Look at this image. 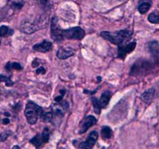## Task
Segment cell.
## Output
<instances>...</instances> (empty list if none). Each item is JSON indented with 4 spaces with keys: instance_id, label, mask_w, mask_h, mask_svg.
Listing matches in <instances>:
<instances>
[{
    "instance_id": "9c48e42d",
    "label": "cell",
    "mask_w": 159,
    "mask_h": 149,
    "mask_svg": "<svg viewBox=\"0 0 159 149\" xmlns=\"http://www.w3.org/2000/svg\"><path fill=\"white\" fill-rule=\"evenodd\" d=\"M33 49L35 51L40 53H46L52 49V43L48 40H43L40 43H37L33 47Z\"/></svg>"
},
{
    "instance_id": "30bf717a",
    "label": "cell",
    "mask_w": 159,
    "mask_h": 149,
    "mask_svg": "<svg viewBox=\"0 0 159 149\" xmlns=\"http://www.w3.org/2000/svg\"><path fill=\"white\" fill-rule=\"evenodd\" d=\"M155 88H150L141 94V98L144 102H146V103H149V102H150L151 101H152V99H154V97H155Z\"/></svg>"
},
{
    "instance_id": "3957f363",
    "label": "cell",
    "mask_w": 159,
    "mask_h": 149,
    "mask_svg": "<svg viewBox=\"0 0 159 149\" xmlns=\"http://www.w3.org/2000/svg\"><path fill=\"white\" fill-rule=\"evenodd\" d=\"M43 113V110L42 107L36 104L32 101H29L26 103V109H25V116L26 118V121L29 124L34 125L37 122L39 117L42 116Z\"/></svg>"
},
{
    "instance_id": "f1b7e54d",
    "label": "cell",
    "mask_w": 159,
    "mask_h": 149,
    "mask_svg": "<svg viewBox=\"0 0 159 149\" xmlns=\"http://www.w3.org/2000/svg\"><path fill=\"white\" fill-rule=\"evenodd\" d=\"M48 0H40V2H41L43 5H45L48 3Z\"/></svg>"
},
{
    "instance_id": "d4e9b609",
    "label": "cell",
    "mask_w": 159,
    "mask_h": 149,
    "mask_svg": "<svg viewBox=\"0 0 159 149\" xmlns=\"http://www.w3.org/2000/svg\"><path fill=\"white\" fill-rule=\"evenodd\" d=\"M23 6V4L22 2H14L12 3V8L14 9H21L22 7Z\"/></svg>"
},
{
    "instance_id": "484cf974",
    "label": "cell",
    "mask_w": 159,
    "mask_h": 149,
    "mask_svg": "<svg viewBox=\"0 0 159 149\" xmlns=\"http://www.w3.org/2000/svg\"><path fill=\"white\" fill-rule=\"evenodd\" d=\"M45 72H46V71H45L44 68H43V67H40V68H37V71H36V73L37 74H45Z\"/></svg>"
},
{
    "instance_id": "4dcf8cb0",
    "label": "cell",
    "mask_w": 159,
    "mask_h": 149,
    "mask_svg": "<svg viewBox=\"0 0 159 149\" xmlns=\"http://www.w3.org/2000/svg\"><path fill=\"white\" fill-rule=\"evenodd\" d=\"M5 115H6V116H9V113H5Z\"/></svg>"
},
{
    "instance_id": "7a4b0ae2",
    "label": "cell",
    "mask_w": 159,
    "mask_h": 149,
    "mask_svg": "<svg viewBox=\"0 0 159 149\" xmlns=\"http://www.w3.org/2000/svg\"><path fill=\"white\" fill-rule=\"evenodd\" d=\"M133 32L129 29H121L116 33H110L108 31H102L100 35L104 39L115 45H120L131 38Z\"/></svg>"
},
{
    "instance_id": "8992f818",
    "label": "cell",
    "mask_w": 159,
    "mask_h": 149,
    "mask_svg": "<svg viewBox=\"0 0 159 149\" xmlns=\"http://www.w3.org/2000/svg\"><path fill=\"white\" fill-rule=\"evenodd\" d=\"M98 138H99V133L97 131L94 130V131L91 132L89 134L88 138H87L86 141H83L79 144V148H87V149H91L92 147H94L95 144L97 141Z\"/></svg>"
},
{
    "instance_id": "5b68a950",
    "label": "cell",
    "mask_w": 159,
    "mask_h": 149,
    "mask_svg": "<svg viewBox=\"0 0 159 149\" xmlns=\"http://www.w3.org/2000/svg\"><path fill=\"white\" fill-rule=\"evenodd\" d=\"M137 43L136 41L130 42V43H127L126 45H118V50H117V56L120 59H124L127 56V54H130V53L133 52L134 50L136 48Z\"/></svg>"
},
{
    "instance_id": "ac0fdd59",
    "label": "cell",
    "mask_w": 159,
    "mask_h": 149,
    "mask_svg": "<svg viewBox=\"0 0 159 149\" xmlns=\"http://www.w3.org/2000/svg\"><path fill=\"white\" fill-rule=\"evenodd\" d=\"M148 20L151 23L153 24H158L159 23V12L158 11H154L152 13L149 14Z\"/></svg>"
},
{
    "instance_id": "52a82bcc",
    "label": "cell",
    "mask_w": 159,
    "mask_h": 149,
    "mask_svg": "<svg viewBox=\"0 0 159 149\" xmlns=\"http://www.w3.org/2000/svg\"><path fill=\"white\" fill-rule=\"evenodd\" d=\"M96 123H97V119H96L94 116L89 115V116H86V117L81 122L80 129H79V133H80V134L85 133L90 127H93V125H95Z\"/></svg>"
},
{
    "instance_id": "83f0119b",
    "label": "cell",
    "mask_w": 159,
    "mask_h": 149,
    "mask_svg": "<svg viewBox=\"0 0 159 149\" xmlns=\"http://www.w3.org/2000/svg\"><path fill=\"white\" fill-rule=\"evenodd\" d=\"M39 65V62L37 61V60H34V61L32 62V67L33 68H36Z\"/></svg>"
},
{
    "instance_id": "4316f807",
    "label": "cell",
    "mask_w": 159,
    "mask_h": 149,
    "mask_svg": "<svg viewBox=\"0 0 159 149\" xmlns=\"http://www.w3.org/2000/svg\"><path fill=\"white\" fill-rule=\"evenodd\" d=\"M9 122H10V120H9V118H4L2 120V124L4 125H7V124H9Z\"/></svg>"
},
{
    "instance_id": "6da1fadb",
    "label": "cell",
    "mask_w": 159,
    "mask_h": 149,
    "mask_svg": "<svg viewBox=\"0 0 159 149\" xmlns=\"http://www.w3.org/2000/svg\"><path fill=\"white\" fill-rule=\"evenodd\" d=\"M85 31L79 26L63 29L57 24V20L56 17H53L51 20V35L54 40L57 42L62 41L64 40H82L85 37Z\"/></svg>"
},
{
    "instance_id": "5bb4252c",
    "label": "cell",
    "mask_w": 159,
    "mask_h": 149,
    "mask_svg": "<svg viewBox=\"0 0 159 149\" xmlns=\"http://www.w3.org/2000/svg\"><path fill=\"white\" fill-rule=\"evenodd\" d=\"M52 108V113L53 114L56 115L57 116H60V117H62V116L65 115V107L63 106L61 104H54V105H52L51 106Z\"/></svg>"
},
{
    "instance_id": "7c38bea8",
    "label": "cell",
    "mask_w": 159,
    "mask_h": 149,
    "mask_svg": "<svg viewBox=\"0 0 159 149\" xmlns=\"http://www.w3.org/2000/svg\"><path fill=\"white\" fill-rule=\"evenodd\" d=\"M110 98H111V93H110V91H106L102 93L100 99H99L101 108H106V107L108 106L109 102H110Z\"/></svg>"
},
{
    "instance_id": "9a60e30c",
    "label": "cell",
    "mask_w": 159,
    "mask_h": 149,
    "mask_svg": "<svg viewBox=\"0 0 159 149\" xmlns=\"http://www.w3.org/2000/svg\"><path fill=\"white\" fill-rule=\"evenodd\" d=\"M37 26V25H32L30 23H24L20 27V30L23 33H25V34H30L37 30V28L36 27Z\"/></svg>"
},
{
    "instance_id": "1f68e13d",
    "label": "cell",
    "mask_w": 159,
    "mask_h": 149,
    "mask_svg": "<svg viewBox=\"0 0 159 149\" xmlns=\"http://www.w3.org/2000/svg\"><path fill=\"white\" fill-rule=\"evenodd\" d=\"M0 44H1V38H0Z\"/></svg>"
},
{
    "instance_id": "277c9868",
    "label": "cell",
    "mask_w": 159,
    "mask_h": 149,
    "mask_svg": "<svg viewBox=\"0 0 159 149\" xmlns=\"http://www.w3.org/2000/svg\"><path fill=\"white\" fill-rule=\"evenodd\" d=\"M50 139V130L48 127H45L43 132L36 135L30 141V143L35 146L37 148H39L43 144H47Z\"/></svg>"
},
{
    "instance_id": "d6986e66",
    "label": "cell",
    "mask_w": 159,
    "mask_h": 149,
    "mask_svg": "<svg viewBox=\"0 0 159 149\" xmlns=\"http://www.w3.org/2000/svg\"><path fill=\"white\" fill-rule=\"evenodd\" d=\"M92 103L93 105V109H94V112L96 113V114L99 115L101 113V106L99 104V99H96V97H93L92 98Z\"/></svg>"
},
{
    "instance_id": "ffe728a7",
    "label": "cell",
    "mask_w": 159,
    "mask_h": 149,
    "mask_svg": "<svg viewBox=\"0 0 159 149\" xmlns=\"http://www.w3.org/2000/svg\"><path fill=\"white\" fill-rule=\"evenodd\" d=\"M0 82H5L6 86H12L14 82L10 79V78L5 76L3 74H0Z\"/></svg>"
},
{
    "instance_id": "7402d4cb",
    "label": "cell",
    "mask_w": 159,
    "mask_h": 149,
    "mask_svg": "<svg viewBox=\"0 0 159 149\" xmlns=\"http://www.w3.org/2000/svg\"><path fill=\"white\" fill-rule=\"evenodd\" d=\"M9 31L10 30H9V29L8 26H5V25L0 26V38L5 37V36L8 35V34H9Z\"/></svg>"
},
{
    "instance_id": "2e32d148",
    "label": "cell",
    "mask_w": 159,
    "mask_h": 149,
    "mask_svg": "<svg viewBox=\"0 0 159 149\" xmlns=\"http://www.w3.org/2000/svg\"><path fill=\"white\" fill-rule=\"evenodd\" d=\"M101 133H102V137L104 140L110 139L113 135L112 129L110 127H107V126L102 127V130H101Z\"/></svg>"
},
{
    "instance_id": "44dd1931",
    "label": "cell",
    "mask_w": 159,
    "mask_h": 149,
    "mask_svg": "<svg viewBox=\"0 0 159 149\" xmlns=\"http://www.w3.org/2000/svg\"><path fill=\"white\" fill-rule=\"evenodd\" d=\"M42 120L45 123L51 122V120L53 119V113L52 112H48V113H43L42 116H40Z\"/></svg>"
},
{
    "instance_id": "4fadbf2b",
    "label": "cell",
    "mask_w": 159,
    "mask_h": 149,
    "mask_svg": "<svg viewBox=\"0 0 159 149\" xmlns=\"http://www.w3.org/2000/svg\"><path fill=\"white\" fill-rule=\"evenodd\" d=\"M148 49L150 51L151 54L155 57H158L159 56V43L156 40L151 41L148 43Z\"/></svg>"
},
{
    "instance_id": "e0dca14e",
    "label": "cell",
    "mask_w": 159,
    "mask_h": 149,
    "mask_svg": "<svg viewBox=\"0 0 159 149\" xmlns=\"http://www.w3.org/2000/svg\"><path fill=\"white\" fill-rule=\"evenodd\" d=\"M5 68L6 69V71H10L12 70H18V71H20V70L23 69V67L20 65V64H19L18 62H10L9 61L5 66Z\"/></svg>"
},
{
    "instance_id": "ba28073f",
    "label": "cell",
    "mask_w": 159,
    "mask_h": 149,
    "mask_svg": "<svg viewBox=\"0 0 159 149\" xmlns=\"http://www.w3.org/2000/svg\"><path fill=\"white\" fill-rule=\"evenodd\" d=\"M75 53V51L73 48L69 47H61L57 51V58L61 59V60H65V59H67L74 55Z\"/></svg>"
},
{
    "instance_id": "603a6c76",
    "label": "cell",
    "mask_w": 159,
    "mask_h": 149,
    "mask_svg": "<svg viewBox=\"0 0 159 149\" xmlns=\"http://www.w3.org/2000/svg\"><path fill=\"white\" fill-rule=\"evenodd\" d=\"M10 134H11V132L9 131V130H5V131L2 132V133H0V141L3 142V141H6Z\"/></svg>"
},
{
    "instance_id": "cb8c5ba5",
    "label": "cell",
    "mask_w": 159,
    "mask_h": 149,
    "mask_svg": "<svg viewBox=\"0 0 159 149\" xmlns=\"http://www.w3.org/2000/svg\"><path fill=\"white\" fill-rule=\"evenodd\" d=\"M60 93H61L60 96H57V97H56L55 99H54V100H55L57 102H61V101L62 100V99H63L64 96H65V89H61L60 91Z\"/></svg>"
},
{
    "instance_id": "8fae6325",
    "label": "cell",
    "mask_w": 159,
    "mask_h": 149,
    "mask_svg": "<svg viewBox=\"0 0 159 149\" xmlns=\"http://www.w3.org/2000/svg\"><path fill=\"white\" fill-rule=\"evenodd\" d=\"M152 5V0H141L138 5V9L141 14H145L149 11Z\"/></svg>"
},
{
    "instance_id": "f546056e",
    "label": "cell",
    "mask_w": 159,
    "mask_h": 149,
    "mask_svg": "<svg viewBox=\"0 0 159 149\" xmlns=\"http://www.w3.org/2000/svg\"><path fill=\"white\" fill-rule=\"evenodd\" d=\"M12 148H20V147H19V146H14Z\"/></svg>"
}]
</instances>
